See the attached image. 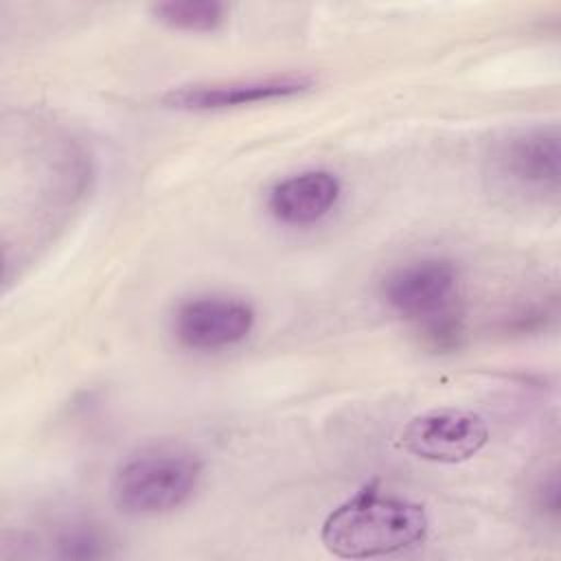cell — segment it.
<instances>
[{
    "label": "cell",
    "instance_id": "6da1fadb",
    "mask_svg": "<svg viewBox=\"0 0 561 561\" xmlns=\"http://www.w3.org/2000/svg\"><path fill=\"white\" fill-rule=\"evenodd\" d=\"M427 537V515L421 504L383 493L375 482L333 508L320 539L329 552L344 559H370L410 550Z\"/></svg>",
    "mask_w": 561,
    "mask_h": 561
},
{
    "label": "cell",
    "instance_id": "3957f363",
    "mask_svg": "<svg viewBox=\"0 0 561 561\" xmlns=\"http://www.w3.org/2000/svg\"><path fill=\"white\" fill-rule=\"evenodd\" d=\"M559 129L528 127L497 140L489 156L493 184L511 195L543 199L559 191Z\"/></svg>",
    "mask_w": 561,
    "mask_h": 561
},
{
    "label": "cell",
    "instance_id": "8992f818",
    "mask_svg": "<svg viewBox=\"0 0 561 561\" xmlns=\"http://www.w3.org/2000/svg\"><path fill=\"white\" fill-rule=\"evenodd\" d=\"M254 327V309L234 296H197L173 316L178 342L193 351H217L239 344Z\"/></svg>",
    "mask_w": 561,
    "mask_h": 561
},
{
    "label": "cell",
    "instance_id": "8fae6325",
    "mask_svg": "<svg viewBox=\"0 0 561 561\" xmlns=\"http://www.w3.org/2000/svg\"><path fill=\"white\" fill-rule=\"evenodd\" d=\"M539 506L557 517V513H559V480H557V476H552L539 489Z\"/></svg>",
    "mask_w": 561,
    "mask_h": 561
},
{
    "label": "cell",
    "instance_id": "30bf717a",
    "mask_svg": "<svg viewBox=\"0 0 561 561\" xmlns=\"http://www.w3.org/2000/svg\"><path fill=\"white\" fill-rule=\"evenodd\" d=\"M107 543L103 539V535L92 528V526H72L68 530H64L57 539V548L61 552V557H72V559H94L105 554V546Z\"/></svg>",
    "mask_w": 561,
    "mask_h": 561
},
{
    "label": "cell",
    "instance_id": "52a82bcc",
    "mask_svg": "<svg viewBox=\"0 0 561 561\" xmlns=\"http://www.w3.org/2000/svg\"><path fill=\"white\" fill-rule=\"evenodd\" d=\"M311 85L313 79L305 75H272L226 83H195L167 92L162 96V103L171 110L182 112H217L228 107L289 99L307 92Z\"/></svg>",
    "mask_w": 561,
    "mask_h": 561
},
{
    "label": "cell",
    "instance_id": "277c9868",
    "mask_svg": "<svg viewBox=\"0 0 561 561\" xmlns=\"http://www.w3.org/2000/svg\"><path fill=\"white\" fill-rule=\"evenodd\" d=\"M458 267L447 259H421L392 270L381 280V300L416 324L456 307Z\"/></svg>",
    "mask_w": 561,
    "mask_h": 561
},
{
    "label": "cell",
    "instance_id": "7a4b0ae2",
    "mask_svg": "<svg viewBox=\"0 0 561 561\" xmlns=\"http://www.w3.org/2000/svg\"><path fill=\"white\" fill-rule=\"evenodd\" d=\"M202 478L199 456L178 443L142 447L118 465L110 491L116 508L131 517L175 511L195 493Z\"/></svg>",
    "mask_w": 561,
    "mask_h": 561
},
{
    "label": "cell",
    "instance_id": "9c48e42d",
    "mask_svg": "<svg viewBox=\"0 0 561 561\" xmlns=\"http://www.w3.org/2000/svg\"><path fill=\"white\" fill-rule=\"evenodd\" d=\"M151 15L175 31L210 33L226 20V7L215 0H169L151 7Z\"/></svg>",
    "mask_w": 561,
    "mask_h": 561
},
{
    "label": "cell",
    "instance_id": "ba28073f",
    "mask_svg": "<svg viewBox=\"0 0 561 561\" xmlns=\"http://www.w3.org/2000/svg\"><path fill=\"white\" fill-rule=\"evenodd\" d=\"M342 184L335 173L313 169L274 184L267 195L270 213L289 226H307L327 217L337 204Z\"/></svg>",
    "mask_w": 561,
    "mask_h": 561
},
{
    "label": "cell",
    "instance_id": "5b68a950",
    "mask_svg": "<svg viewBox=\"0 0 561 561\" xmlns=\"http://www.w3.org/2000/svg\"><path fill=\"white\" fill-rule=\"evenodd\" d=\"M489 440L484 419L469 410L440 408L414 416L401 432V445L412 456L454 465L476 456Z\"/></svg>",
    "mask_w": 561,
    "mask_h": 561
}]
</instances>
